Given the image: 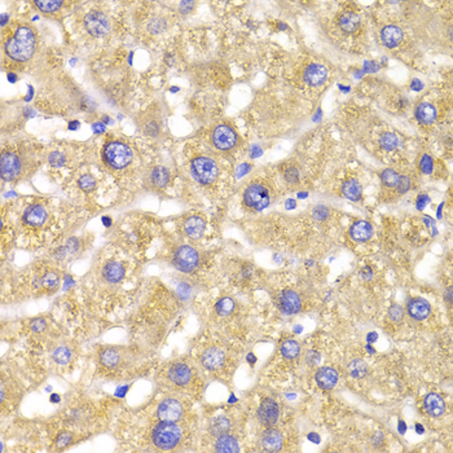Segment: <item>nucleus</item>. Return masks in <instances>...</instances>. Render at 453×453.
I'll return each mask as SVG.
<instances>
[{"mask_svg":"<svg viewBox=\"0 0 453 453\" xmlns=\"http://www.w3.org/2000/svg\"><path fill=\"white\" fill-rule=\"evenodd\" d=\"M432 166H434V162H432V158H431L430 155L424 154L421 157L420 161V170L426 175H430L432 173Z\"/></svg>","mask_w":453,"mask_h":453,"instance_id":"37998d69","label":"nucleus"},{"mask_svg":"<svg viewBox=\"0 0 453 453\" xmlns=\"http://www.w3.org/2000/svg\"><path fill=\"white\" fill-rule=\"evenodd\" d=\"M235 308V303L231 298H220L215 304V310H216V313L219 316H228L231 315Z\"/></svg>","mask_w":453,"mask_h":453,"instance_id":"c9c22d12","label":"nucleus"},{"mask_svg":"<svg viewBox=\"0 0 453 453\" xmlns=\"http://www.w3.org/2000/svg\"><path fill=\"white\" fill-rule=\"evenodd\" d=\"M103 277L110 284H117L125 277V267L119 262L107 263L103 268Z\"/></svg>","mask_w":453,"mask_h":453,"instance_id":"b1692460","label":"nucleus"},{"mask_svg":"<svg viewBox=\"0 0 453 453\" xmlns=\"http://www.w3.org/2000/svg\"><path fill=\"white\" fill-rule=\"evenodd\" d=\"M424 407L425 410H426L431 417L442 416L443 413H444V410H446L444 400H443L438 394H435V392H430V394L425 398Z\"/></svg>","mask_w":453,"mask_h":453,"instance_id":"5701e85b","label":"nucleus"},{"mask_svg":"<svg viewBox=\"0 0 453 453\" xmlns=\"http://www.w3.org/2000/svg\"><path fill=\"white\" fill-rule=\"evenodd\" d=\"M170 181V171L163 166H155L149 173V183L154 188H166Z\"/></svg>","mask_w":453,"mask_h":453,"instance_id":"a878e982","label":"nucleus"},{"mask_svg":"<svg viewBox=\"0 0 453 453\" xmlns=\"http://www.w3.org/2000/svg\"><path fill=\"white\" fill-rule=\"evenodd\" d=\"M78 185H79V188H81L82 191L91 192L96 188V179L92 176V175L86 173V175L79 177V180H78Z\"/></svg>","mask_w":453,"mask_h":453,"instance_id":"ea45409f","label":"nucleus"},{"mask_svg":"<svg viewBox=\"0 0 453 453\" xmlns=\"http://www.w3.org/2000/svg\"><path fill=\"white\" fill-rule=\"evenodd\" d=\"M143 132L148 136L157 137L161 133V122L155 117H149L143 122Z\"/></svg>","mask_w":453,"mask_h":453,"instance_id":"c756f323","label":"nucleus"},{"mask_svg":"<svg viewBox=\"0 0 453 453\" xmlns=\"http://www.w3.org/2000/svg\"><path fill=\"white\" fill-rule=\"evenodd\" d=\"M211 141L219 151H231L238 144V135L232 126L221 123L211 133Z\"/></svg>","mask_w":453,"mask_h":453,"instance_id":"6e6552de","label":"nucleus"},{"mask_svg":"<svg viewBox=\"0 0 453 453\" xmlns=\"http://www.w3.org/2000/svg\"><path fill=\"white\" fill-rule=\"evenodd\" d=\"M22 171V161L20 155L13 151L3 153L0 158V175L5 181H12L17 179Z\"/></svg>","mask_w":453,"mask_h":453,"instance_id":"1a4fd4ad","label":"nucleus"},{"mask_svg":"<svg viewBox=\"0 0 453 453\" xmlns=\"http://www.w3.org/2000/svg\"><path fill=\"white\" fill-rule=\"evenodd\" d=\"M280 416V408L273 399H264L258 409V418L264 426H272Z\"/></svg>","mask_w":453,"mask_h":453,"instance_id":"9d476101","label":"nucleus"},{"mask_svg":"<svg viewBox=\"0 0 453 453\" xmlns=\"http://www.w3.org/2000/svg\"><path fill=\"white\" fill-rule=\"evenodd\" d=\"M183 414V407L175 399H166L158 407V417L161 421L176 422Z\"/></svg>","mask_w":453,"mask_h":453,"instance_id":"f8f14e48","label":"nucleus"},{"mask_svg":"<svg viewBox=\"0 0 453 453\" xmlns=\"http://www.w3.org/2000/svg\"><path fill=\"white\" fill-rule=\"evenodd\" d=\"M373 227L370 223L364 220L356 221L354 224L351 225L350 228V236L351 238L356 241V242H365L373 237Z\"/></svg>","mask_w":453,"mask_h":453,"instance_id":"6ab92c4d","label":"nucleus"},{"mask_svg":"<svg viewBox=\"0 0 453 453\" xmlns=\"http://www.w3.org/2000/svg\"><path fill=\"white\" fill-rule=\"evenodd\" d=\"M45 219H47V213L42 205L29 206L23 213V220L26 224L31 225V227H41L44 224Z\"/></svg>","mask_w":453,"mask_h":453,"instance_id":"aec40b11","label":"nucleus"},{"mask_svg":"<svg viewBox=\"0 0 453 453\" xmlns=\"http://www.w3.org/2000/svg\"><path fill=\"white\" fill-rule=\"evenodd\" d=\"M416 118L421 125H432L436 121V108L430 103L420 104L416 109Z\"/></svg>","mask_w":453,"mask_h":453,"instance_id":"393cba45","label":"nucleus"},{"mask_svg":"<svg viewBox=\"0 0 453 453\" xmlns=\"http://www.w3.org/2000/svg\"><path fill=\"white\" fill-rule=\"evenodd\" d=\"M53 359L57 361L59 364H66L71 359V351L66 347H60L53 352Z\"/></svg>","mask_w":453,"mask_h":453,"instance_id":"a19ab883","label":"nucleus"},{"mask_svg":"<svg viewBox=\"0 0 453 453\" xmlns=\"http://www.w3.org/2000/svg\"><path fill=\"white\" fill-rule=\"evenodd\" d=\"M412 88H413V89H416V91H418V89L422 88V85H421L420 81H418V79H414V81H413V83H412Z\"/></svg>","mask_w":453,"mask_h":453,"instance_id":"4d7b16f0","label":"nucleus"},{"mask_svg":"<svg viewBox=\"0 0 453 453\" xmlns=\"http://www.w3.org/2000/svg\"><path fill=\"white\" fill-rule=\"evenodd\" d=\"M417 431H418V432H422V431H424V429L421 428L420 425H417Z\"/></svg>","mask_w":453,"mask_h":453,"instance_id":"774afa93","label":"nucleus"},{"mask_svg":"<svg viewBox=\"0 0 453 453\" xmlns=\"http://www.w3.org/2000/svg\"><path fill=\"white\" fill-rule=\"evenodd\" d=\"M404 34L400 27L395 25H388L385 26L381 30V42L383 45H386L387 48H395L398 47L402 43Z\"/></svg>","mask_w":453,"mask_h":453,"instance_id":"dca6fc26","label":"nucleus"},{"mask_svg":"<svg viewBox=\"0 0 453 453\" xmlns=\"http://www.w3.org/2000/svg\"><path fill=\"white\" fill-rule=\"evenodd\" d=\"M191 173L195 180L203 185L215 183L219 175V167L214 159L209 157H197L191 162Z\"/></svg>","mask_w":453,"mask_h":453,"instance_id":"39448f33","label":"nucleus"},{"mask_svg":"<svg viewBox=\"0 0 453 453\" xmlns=\"http://www.w3.org/2000/svg\"><path fill=\"white\" fill-rule=\"evenodd\" d=\"M34 4L43 13H55L64 5L61 0H35Z\"/></svg>","mask_w":453,"mask_h":453,"instance_id":"7c9ffc66","label":"nucleus"},{"mask_svg":"<svg viewBox=\"0 0 453 453\" xmlns=\"http://www.w3.org/2000/svg\"><path fill=\"white\" fill-rule=\"evenodd\" d=\"M285 179H286L289 183H291V184H294V183L298 181L299 173L295 169L290 167V169H287L286 171H285Z\"/></svg>","mask_w":453,"mask_h":453,"instance_id":"3c124183","label":"nucleus"},{"mask_svg":"<svg viewBox=\"0 0 453 453\" xmlns=\"http://www.w3.org/2000/svg\"><path fill=\"white\" fill-rule=\"evenodd\" d=\"M312 215H313V217L316 219V220H325V219H326V217L329 216L328 207H325V206L315 207V210H313Z\"/></svg>","mask_w":453,"mask_h":453,"instance_id":"09e8293b","label":"nucleus"},{"mask_svg":"<svg viewBox=\"0 0 453 453\" xmlns=\"http://www.w3.org/2000/svg\"><path fill=\"white\" fill-rule=\"evenodd\" d=\"M342 193L346 198L351 201H359L363 194V187L356 179H348L343 183Z\"/></svg>","mask_w":453,"mask_h":453,"instance_id":"c85d7f7f","label":"nucleus"},{"mask_svg":"<svg viewBox=\"0 0 453 453\" xmlns=\"http://www.w3.org/2000/svg\"><path fill=\"white\" fill-rule=\"evenodd\" d=\"M229 429H231V422H229L228 418L224 416H220V417H217V418H215L210 426L211 432H213L214 435H216V436H220V435L227 434V432L229 431Z\"/></svg>","mask_w":453,"mask_h":453,"instance_id":"2f4dec72","label":"nucleus"},{"mask_svg":"<svg viewBox=\"0 0 453 453\" xmlns=\"http://www.w3.org/2000/svg\"><path fill=\"white\" fill-rule=\"evenodd\" d=\"M348 372L355 378H363L368 372V368H367V364L364 361L356 359V360L351 361V364L348 365Z\"/></svg>","mask_w":453,"mask_h":453,"instance_id":"e433bc0d","label":"nucleus"},{"mask_svg":"<svg viewBox=\"0 0 453 453\" xmlns=\"http://www.w3.org/2000/svg\"><path fill=\"white\" fill-rule=\"evenodd\" d=\"M429 201H430V199H429L428 195L421 194L420 197L417 198V209H418V210H422V209H424V207L426 206V203H428Z\"/></svg>","mask_w":453,"mask_h":453,"instance_id":"864d4df0","label":"nucleus"},{"mask_svg":"<svg viewBox=\"0 0 453 453\" xmlns=\"http://www.w3.org/2000/svg\"><path fill=\"white\" fill-rule=\"evenodd\" d=\"M31 97H33V87H30L29 86V95L26 96V101H29V99H31Z\"/></svg>","mask_w":453,"mask_h":453,"instance_id":"e2e57ef3","label":"nucleus"},{"mask_svg":"<svg viewBox=\"0 0 453 453\" xmlns=\"http://www.w3.org/2000/svg\"><path fill=\"white\" fill-rule=\"evenodd\" d=\"M224 352L220 348L216 347H210L207 348L201 356V361L205 368L210 369V370H215V369L220 368L223 363H224Z\"/></svg>","mask_w":453,"mask_h":453,"instance_id":"a211bd4d","label":"nucleus"},{"mask_svg":"<svg viewBox=\"0 0 453 453\" xmlns=\"http://www.w3.org/2000/svg\"><path fill=\"white\" fill-rule=\"evenodd\" d=\"M104 121L107 122V125H111V123H113V122H111V119L109 118V117H104Z\"/></svg>","mask_w":453,"mask_h":453,"instance_id":"69168bd1","label":"nucleus"},{"mask_svg":"<svg viewBox=\"0 0 453 453\" xmlns=\"http://www.w3.org/2000/svg\"><path fill=\"white\" fill-rule=\"evenodd\" d=\"M294 206H295V202L293 201V199H289V201H286V207H287V209H294Z\"/></svg>","mask_w":453,"mask_h":453,"instance_id":"13d9d810","label":"nucleus"},{"mask_svg":"<svg viewBox=\"0 0 453 453\" xmlns=\"http://www.w3.org/2000/svg\"><path fill=\"white\" fill-rule=\"evenodd\" d=\"M388 317L395 323H398L404 317V310L400 306H392L388 310Z\"/></svg>","mask_w":453,"mask_h":453,"instance_id":"49530a36","label":"nucleus"},{"mask_svg":"<svg viewBox=\"0 0 453 453\" xmlns=\"http://www.w3.org/2000/svg\"><path fill=\"white\" fill-rule=\"evenodd\" d=\"M243 205L254 211H262L271 203V192L264 184L254 181L247 185L242 194Z\"/></svg>","mask_w":453,"mask_h":453,"instance_id":"20e7f679","label":"nucleus"},{"mask_svg":"<svg viewBox=\"0 0 453 453\" xmlns=\"http://www.w3.org/2000/svg\"><path fill=\"white\" fill-rule=\"evenodd\" d=\"M183 231L189 238H199L206 231V221L202 216L191 215L183 223Z\"/></svg>","mask_w":453,"mask_h":453,"instance_id":"ddd939ff","label":"nucleus"},{"mask_svg":"<svg viewBox=\"0 0 453 453\" xmlns=\"http://www.w3.org/2000/svg\"><path fill=\"white\" fill-rule=\"evenodd\" d=\"M166 30L167 21L166 19H162V17H157V19L151 20L149 23H148V31L151 34H154V35H158V34L166 31Z\"/></svg>","mask_w":453,"mask_h":453,"instance_id":"58836bf2","label":"nucleus"},{"mask_svg":"<svg viewBox=\"0 0 453 453\" xmlns=\"http://www.w3.org/2000/svg\"><path fill=\"white\" fill-rule=\"evenodd\" d=\"M100 360H101V364H103L104 367L113 368V367H115V365L118 364L119 354L115 350L108 348V350H104L103 352H101Z\"/></svg>","mask_w":453,"mask_h":453,"instance_id":"72a5a7b5","label":"nucleus"},{"mask_svg":"<svg viewBox=\"0 0 453 453\" xmlns=\"http://www.w3.org/2000/svg\"><path fill=\"white\" fill-rule=\"evenodd\" d=\"M181 439V430L175 422L162 421L151 432V440L159 450H173Z\"/></svg>","mask_w":453,"mask_h":453,"instance_id":"7ed1b4c3","label":"nucleus"},{"mask_svg":"<svg viewBox=\"0 0 453 453\" xmlns=\"http://www.w3.org/2000/svg\"><path fill=\"white\" fill-rule=\"evenodd\" d=\"M282 443H284L282 435L276 429L265 430L260 438V444H262L263 450L267 452H279L282 448Z\"/></svg>","mask_w":453,"mask_h":453,"instance_id":"4468645a","label":"nucleus"},{"mask_svg":"<svg viewBox=\"0 0 453 453\" xmlns=\"http://www.w3.org/2000/svg\"><path fill=\"white\" fill-rule=\"evenodd\" d=\"M338 25L346 33H355L361 25L360 16L356 15L355 12H345L339 17Z\"/></svg>","mask_w":453,"mask_h":453,"instance_id":"bb28decb","label":"nucleus"},{"mask_svg":"<svg viewBox=\"0 0 453 453\" xmlns=\"http://www.w3.org/2000/svg\"><path fill=\"white\" fill-rule=\"evenodd\" d=\"M215 451L221 453H235L238 452L239 447L236 439L232 438L231 435L224 434L217 438L216 443H215Z\"/></svg>","mask_w":453,"mask_h":453,"instance_id":"cd10ccee","label":"nucleus"},{"mask_svg":"<svg viewBox=\"0 0 453 453\" xmlns=\"http://www.w3.org/2000/svg\"><path fill=\"white\" fill-rule=\"evenodd\" d=\"M8 79H9V81H11L12 83H15V82L17 81V77H16L15 74L9 73V74H8Z\"/></svg>","mask_w":453,"mask_h":453,"instance_id":"052dcab7","label":"nucleus"},{"mask_svg":"<svg viewBox=\"0 0 453 453\" xmlns=\"http://www.w3.org/2000/svg\"><path fill=\"white\" fill-rule=\"evenodd\" d=\"M169 377L170 380L173 381L175 385H177V386H185L191 381L192 372L191 369L188 368V365L179 363V364H175L173 368L170 369Z\"/></svg>","mask_w":453,"mask_h":453,"instance_id":"4be33fe9","label":"nucleus"},{"mask_svg":"<svg viewBox=\"0 0 453 453\" xmlns=\"http://www.w3.org/2000/svg\"><path fill=\"white\" fill-rule=\"evenodd\" d=\"M279 307L286 315H294L302 308V301L294 290L285 289L279 294Z\"/></svg>","mask_w":453,"mask_h":453,"instance_id":"9b49d317","label":"nucleus"},{"mask_svg":"<svg viewBox=\"0 0 453 453\" xmlns=\"http://www.w3.org/2000/svg\"><path fill=\"white\" fill-rule=\"evenodd\" d=\"M4 49L15 61L25 63L31 59L35 52V34L33 29L29 26H20L15 35L5 42Z\"/></svg>","mask_w":453,"mask_h":453,"instance_id":"f257e3e1","label":"nucleus"},{"mask_svg":"<svg viewBox=\"0 0 453 453\" xmlns=\"http://www.w3.org/2000/svg\"><path fill=\"white\" fill-rule=\"evenodd\" d=\"M308 438H310L311 440H313V442H315V443L320 442V439L317 438V436H316V434H315V432H312V434H311L310 436H308Z\"/></svg>","mask_w":453,"mask_h":453,"instance_id":"680f3d73","label":"nucleus"},{"mask_svg":"<svg viewBox=\"0 0 453 453\" xmlns=\"http://www.w3.org/2000/svg\"><path fill=\"white\" fill-rule=\"evenodd\" d=\"M299 351H301V346L298 342H295L293 339H287L281 346V354L286 359H295L299 355Z\"/></svg>","mask_w":453,"mask_h":453,"instance_id":"473e14b6","label":"nucleus"},{"mask_svg":"<svg viewBox=\"0 0 453 453\" xmlns=\"http://www.w3.org/2000/svg\"><path fill=\"white\" fill-rule=\"evenodd\" d=\"M407 311H408L409 316L413 317L414 320H425L430 315L431 307L428 301L425 299L413 298L408 302Z\"/></svg>","mask_w":453,"mask_h":453,"instance_id":"f3484780","label":"nucleus"},{"mask_svg":"<svg viewBox=\"0 0 453 453\" xmlns=\"http://www.w3.org/2000/svg\"><path fill=\"white\" fill-rule=\"evenodd\" d=\"M65 162H66V158L61 151H53L49 154V165L51 166L61 167L65 165Z\"/></svg>","mask_w":453,"mask_h":453,"instance_id":"c03bdc74","label":"nucleus"},{"mask_svg":"<svg viewBox=\"0 0 453 453\" xmlns=\"http://www.w3.org/2000/svg\"><path fill=\"white\" fill-rule=\"evenodd\" d=\"M103 221L105 223V225H107V227H109V225H110V219H109V217H103Z\"/></svg>","mask_w":453,"mask_h":453,"instance_id":"0e129e2a","label":"nucleus"},{"mask_svg":"<svg viewBox=\"0 0 453 453\" xmlns=\"http://www.w3.org/2000/svg\"><path fill=\"white\" fill-rule=\"evenodd\" d=\"M195 7V1H180L179 3V12L181 15H189Z\"/></svg>","mask_w":453,"mask_h":453,"instance_id":"8fccbe9b","label":"nucleus"},{"mask_svg":"<svg viewBox=\"0 0 453 453\" xmlns=\"http://www.w3.org/2000/svg\"><path fill=\"white\" fill-rule=\"evenodd\" d=\"M30 328L33 329L34 332H42V330H44L45 328V321L42 320V319H37V320H34L31 324H30Z\"/></svg>","mask_w":453,"mask_h":453,"instance_id":"603ef678","label":"nucleus"},{"mask_svg":"<svg viewBox=\"0 0 453 453\" xmlns=\"http://www.w3.org/2000/svg\"><path fill=\"white\" fill-rule=\"evenodd\" d=\"M399 175L395 170L392 169H386L383 170L382 173H381V181H382V184L387 188H396V184H398L399 180Z\"/></svg>","mask_w":453,"mask_h":453,"instance_id":"f704fd0d","label":"nucleus"},{"mask_svg":"<svg viewBox=\"0 0 453 453\" xmlns=\"http://www.w3.org/2000/svg\"><path fill=\"white\" fill-rule=\"evenodd\" d=\"M316 382L323 390H332L338 382V373L333 368H321L316 373Z\"/></svg>","mask_w":453,"mask_h":453,"instance_id":"412c9836","label":"nucleus"},{"mask_svg":"<svg viewBox=\"0 0 453 453\" xmlns=\"http://www.w3.org/2000/svg\"><path fill=\"white\" fill-rule=\"evenodd\" d=\"M73 440V435L70 432H64V434L59 435V438L56 439V446L59 448H64V447L69 446Z\"/></svg>","mask_w":453,"mask_h":453,"instance_id":"de8ad7c7","label":"nucleus"},{"mask_svg":"<svg viewBox=\"0 0 453 453\" xmlns=\"http://www.w3.org/2000/svg\"><path fill=\"white\" fill-rule=\"evenodd\" d=\"M410 188V179H409L407 175H400L399 176L398 184H396V189H398L399 193H407Z\"/></svg>","mask_w":453,"mask_h":453,"instance_id":"a18cd8bd","label":"nucleus"},{"mask_svg":"<svg viewBox=\"0 0 453 453\" xmlns=\"http://www.w3.org/2000/svg\"><path fill=\"white\" fill-rule=\"evenodd\" d=\"M92 131L95 133L105 132V126H104V122H95V123H92Z\"/></svg>","mask_w":453,"mask_h":453,"instance_id":"5fc2aeb1","label":"nucleus"},{"mask_svg":"<svg viewBox=\"0 0 453 453\" xmlns=\"http://www.w3.org/2000/svg\"><path fill=\"white\" fill-rule=\"evenodd\" d=\"M303 78H304V82L307 85L317 87V86L324 85V82L328 78V70H326V67L320 65V64H311L304 71Z\"/></svg>","mask_w":453,"mask_h":453,"instance_id":"2eb2a0df","label":"nucleus"},{"mask_svg":"<svg viewBox=\"0 0 453 453\" xmlns=\"http://www.w3.org/2000/svg\"><path fill=\"white\" fill-rule=\"evenodd\" d=\"M8 17H9V16H8L7 13H3V15H1V26H4L5 23H7Z\"/></svg>","mask_w":453,"mask_h":453,"instance_id":"bf43d9fd","label":"nucleus"},{"mask_svg":"<svg viewBox=\"0 0 453 453\" xmlns=\"http://www.w3.org/2000/svg\"><path fill=\"white\" fill-rule=\"evenodd\" d=\"M173 264L180 272H193L198 268L199 254L194 247L189 245H181L175 250L173 255Z\"/></svg>","mask_w":453,"mask_h":453,"instance_id":"0eeeda50","label":"nucleus"},{"mask_svg":"<svg viewBox=\"0 0 453 453\" xmlns=\"http://www.w3.org/2000/svg\"><path fill=\"white\" fill-rule=\"evenodd\" d=\"M103 158L110 167L121 170L127 167L133 158V153L127 144L122 141H110L104 148Z\"/></svg>","mask_w":453,"mask_h":453,"instance_id":"f03ea898","label":"nucleus"},{"mask_svg":"<svg viewBox=\"0 0 453 453\" xmlns=\"http://www.w3.org/2000/svg\"><path fill=\"white\" fill-rule=\"evenodd\" d=\"M447 301H448V302H451V298H452V295H451V287L450 289H448V294H447Z\"/></svg>","mask_w":453,"mask_h":453,"instance_id":"338daca9","label":"nucleus"},{"mask_svg":"<svg viewBox=\"0 0 453 453\" xmlns=\"http://www.w3.org/2000/svg\"><path fill=\"white\" fill-rule=\"evenodd\" d=\"M79 126H81V123H79L78 121H71V122H69V126H67V129H70V131H75V129H79Z\"/></svg>","mask_w":453,"mask_h":453,"instance_id":"6e6d98bb","label":"nucleus"},{"mask_svg":"<svg viewBox=\"0 0 453 453\" xmlns=\"http://www.w3.org/2000/svg\"><path fill=\"white\" fill-rule=\"evenodd\" d=\"M380 144L381 147L385 149V151H394L396 149L399 145V139L398 136L392 132H386L383 133L382 136L380 137Z\"/></svg>","mask_w":453,"mask_h":453,"instance_id":"4c0bfd02","label":"nucleus"},{"mask_svg":"<svg viewBox=\"0 0 453 453\" xmlns=\"http://www.w3.org/2000/svg\"><path fill=\"white\" fill-rule=\"evenodd\" d=\"M57 282H59V277H57V275L53 272L45 273L44 276L42 277V280H41V284L44 287H47V289H52V287H55L56 285H57Z\"/></svg>","mask_w":453,"mask_h":453,"instance_id":"79ce46f5","label":"nucleus"},{"mask_svg":"<svg viewBox=\"0 0 453 453\" xmlns=\"http://www.w3.org/2000/svg\"><path fill=\"white\" fill-rule=\"evenodd\" d=\"M85 29L89 35L95 38H103L110 33L111 21L109 16L103 11H91L85 16L83 20Z\"/></svg>","mask_w":453,"mask_h":453,"instance_id":"423d86ee","label":"nucleus"}]
</instances>
